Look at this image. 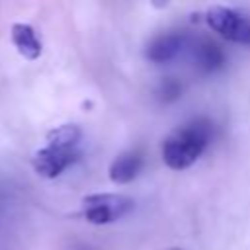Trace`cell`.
<instances>
[{
    "label": "cell",
    "instance_id": "cell-1",
    "mask_svg": "<svg viewBox=\"0 0 250 250\" xmlns=\"http://www.w3.org/2000/svg\"><path fill=\"white\" fill-rule=\"evenodd\" d=\"M213 137V123L197 117L174 129L162 143V160L172 170L189 168L207 148Z\"/></svg>",
    "mask_w": 250,
    "mask_h": 250
},
{
    "label": "cell",
    "instance_id": "cell-2",
    "mask_svg": "<svg viewBox=\"0 0 250 250\" xmlns=\"http://www.w3.org/2000/svg\"><path fill=\"white\" fill-rule=\"evenodd\" d=\"M135 201L121 193H90L82 199L80 215L92 225H109L131 213Z\"/></svg>",
    "mask_w": 250,
    "mask_h": 250
},
{
    "label": "cell",
    "instance_id": "cell-3",
    "mask_svg": "<svg viewBox=\"0 0 250 250\" xmlns=\"http://www.w3.org/2000/svg\"><path fill=\"white\" fill-rule=\"evenodd\" d=\"M205 21L221 37L240 45H250V18L246 14L227 6H211L205 14Z\"/></svg>",
    "mask_w": 250,
    "mask_h": 250
},
{
    "label": "cell",
    "instance_id": "cell-4",
    "mask_svg": "<svg viewBox=\"0 0 250 250\" xmlns=\"http://www.w3.org/2000/svg\"><path fill=\"white\" fill-rule=\"evenodd\" d=\"M78 158H80V148H70V146L47 143L43 148L35 150L31 164H33V170L41 178L53 180V178L61 176L68 166H72Z\"/></svg>",
    "mask_w": 250,
    "mask_h": 250
},
{
    "label": "cell",
    "instance_id": "cell-5",
    "mask_svg": "<svg viewBox=\"0 0 250 250\" xmlns=\"http://www.w3.org/2000/svg\"><path fill=\"white\" fill-rule=\"evenodd\" d=\"M186 45V37L182 33H162L158 37H154L146 49H145V57L150 62H168L172 61Z\"/></svg>",
    "mask_w": 250,
    "mask_h": 250
},
{
    "label": "cell",
    "instance_id": "cell-6",
    "mask_svg": "<svg viewBox=\"0 0 250 250\" xmlns=\"http://www.w3.org/2000/svg\"><path fill=\"white\" fill-rule=\"evenodd\" d=\"M10 37H12V43L16 47V51L27 59V61H35L41 57V51H43V43L41 39L37 37V31L29 25V23H14L12 25V31H10Z\"/></svg>",
    "mask_w": 250,
    "mask_h": 250
},
{
    "label": "cell",
    "instance_id": "cell-7",
    "mask_svg": "<svg viewBox=\"0 0 250 250\" xmlns=\"http://www.w3.org/2000/svg\"><path fill=\"white\" fill-rule=\"evenodd\" d=\"M141 168H143V154L139 150H127L109 164V180L121 186L129 184L139 176Z\"/></svg>",
    "mask_w": 250,
    "mask_h": 250
},
{
    "label": "cell",
    "instance_id": "cell-8",
    "mask_svg": "<svg viewBox=\"0 0 250 250\" xmlns=\"http://www.w3.org/2000/svg\"><path fill=\"white\" fill-rule=\"evenodd\" d=\"M193 61L199 70L209 74V72H217L225 66V53L217 43H213L209 39H201L193 47Z\"/></svg>",
    "mask_w": 250,
    "mask_h": 250
},
{
    "label": "cell",
    "instance_id": "cell-9",
    "mask_svg": "<svg viewBox=\"0 0 250 250\" xmlns=\"http://www.w3.org/2000/svg\"><path fill=\"white\" fill-rule=\"evenodd\" d=\"M180 92H182V86H180L174 78H166V80L160 84V88H158V96H160V100H162L164 104L178 100V98H180Z\"/></svg>",
    "mask_w": 250,
    "mask_h": 250
},
{
    "label": "cell",
    "instance_id": "cell-10",
    "mask_svg": "<svg viewBox=\"0 0 250 250\" xmlns=\"http://www.w3.org/2000/svg\"><path fill=\"white\" fill-rule=\"evenodd\" d=\"M166 250H184V248H166Z\"/></svg>",
    "mask_w": 250,
    "mask_h": 250
}]
</instances>
